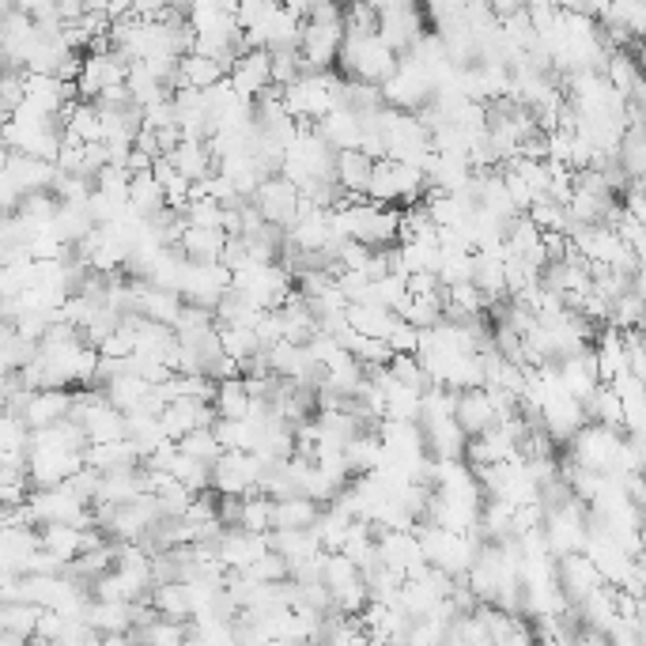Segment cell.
I'll return each instance as SVG.
<instances>
[{"instance_id":"1","label":"cell","mask_w":646,"mask_h":646,"mask_svg":"<svg viewBox=\"0 0 646 646\" xmlns=\"http://www.w3.org/2000/svg\"><path fill=\"white\" fill-rule=\"evenodd\" d=\"M284 107L292 118L318 125L337 107H349L344 102V76H337L333 69H306L295 84L284 87Z\"/></svg>"},{"instance_id":"2","label":"cell","mask_w":646,"mask_h":646,"mask_svg":"<svg viewBox=\"0 0 646 646\" xmlns=\"http://www.w3.org/2000/svg\"><path fill=\"white\" fill-rule=\"evenodd\" d=\"M344 76L352 80H367V84H386V80L398 72L401 53L386 42L378 31H349L341 46V61Z\"/></svg>"},{"instance_id":"3","label":"cell","mask_w":646,"mask_h":646,"mask_svg":"<svg viewBox=\"0 0 646 646\" xmlns=\"http://www.w3.org/2000/svg\"><path fill=\"white\" fill-rule=\"evenodd\" d=\"M386 95V107H398V110H424L427 102L435 99V76L424 61L409 58L401 53V64L390 80L382 84Z\"/></svg>"},{"instance_id":"4","label":"cell","mask_w":646,"mask_h":646,"mask_svg":"<svg viewBox=\"0 0 646 646\" xmlns=\"http://www.w3.org/2000/svg\"><path fill=\"white\" fill-rule=\"evenodd\" d=\"M545 533H548V545H552V552H556V556L586 552V540H589V514H586V499L571 496V499H563V503L548 507Z\"/></svg>"},{"instance_id":"5","label":"cell","mask_w":646,"mask_h":646,"mask_svg":"<svg viewBox=\"0 0 646 646\" xmlns=\"http://www.w3.org/2000/svg\"><path fill=\"white\" fill-rule=\"evenodd\" d=\"M349 35V23L344 15H310L303 31V69H333L341 61V46Z\"/></svg>"},{"instance_id":"6","label":"cell","mask_w":646,"mask_h":646,"mask_svg":"<svg viewBox=\"0 0 646 646\" xmlns=\"http://www.w3.org/2000/svg\"><path fill=\"white\" fill-rule=\"evenodd\" d=\"M129 61L118 46H102V50H87L84 69H80V99H99L107 87L114 84H129Z\"/></svg>"},{"instance_id":"7","label":"cell","mask_w":646,"mask_h":646,"mask_svg":"<svg viewBox=\"0 0 646 646\" xmlns=\"http://www.w3.org/2000/svg\"><path fill=\"white\" fill-rule=\"evenodd\" d=\"M235 288V272L228 269L223 261H185V272H182V292L190 303H205V306H220V298Z\"/></svg>"},{"instance_id":"8","label":"cell","mask_w":646,"mask_h":646,"mask_svg":"<svg viewBox=\"0 0 646 646\" xmlns=\"http://www.w3.org/2000/svg\"><path fill=\"white\" fill-rule=\"evenodd\" d=\"M254 205L261 208V216L269 223H277V228H292V223L298 220V205H303V190L292 182V178H284V174H269L261 185H257V193H254Z\"/></svg>"},{"instance_id":"9","label":"cell","mask_w":646,"mask_h":646,"mask_svg":"<svg viewBox=\"0 0 646 646\" xmlns=\"http://www.w3.org/2000/svg\"><path fill=\"white\" fill-rule=\"evenodd\" d=\"M84 450H61V447H31V488H53L64 484L76 470H84Z\"/></svg>"},{"instance_id":"10","label":"cell","mask_w":646,"mask_h":646,"mask_svg":"<svg viewBox=\"0 0 646 646\" xmlns=\"http://www.w3.org/2000/svg\"><path fill=\"white\" fill-rule=\"evenodd\" d=\"M228 76H231V84H235L239 95L257 99V95L272 87V50H261V46H254V50H242L239 61L231 64Z\"/></svg>"},{"instance_id":"11","label":"cell","mask_w":646,"mask_h":646,"mask_svg":"<svg viewBox=\"0 0 646 646\" xmlns=\"http://www.w3.org/2000/svg\"><path fill=\"white\" fill-rule=\"evenodd\" d=\"M159 419H163V431L171 435V439H182V435L197 431V427H212L216 419H220V412H216L212 401L178 398L159 412Z\"/></svg>"},{"instance_id":"12","label":"cell","mask_w":646,"mask_h":646,"mask_svg":"<svg viewBox=\"0 0 646 646\" xmlns=\"http://www.w3.org/2000/svg\"><path fill=\"white\" fill-rule=\"evenodd\" d=\"M4 174H12L15 182L23 185V193H38V190H53L61 167L53 163V159H38V156H27V151H20V148H8L4 151Z\"/></svg>"},{"instance_id":"13","label":"cell","mask_w":646,"mask_h":646,"mask_svg":"<svg viewBox=\"0 0 646 646\" xmlns=\"http://www.w3.org/2000/svg\"><path fill=\"white\" fill-rule=\"evenodd\" d=\"M560 586L571 597V605H583L594 589L605 586V575L597 571V563L589 560V552H568L560 556Z\"/></svg>"},{"instance_id":"14","label":"cell","mask_w":646,"mask_h":646,"mask_svg":"<svg viewBox=\"0 0 646 646\" xmlns=\"http://www.w3.org/2000/svg\"><path fill=\"white\" fill-rule=\"evenodd\" d=\"M427 435V450L435 458H465L470 450V431L458 424V416H427L419 419Z\"/></svg>"},{"instance_id":"15","label":"cell","mask_w":646,"mask_h":646,"mask_svg":"<svg viewBox=\"0 0 646 646\" xmlns=\"http://www.w3.org/2000/svg\"><path fill=\"white\" fill-rule=\"evenodd\" d=\"M31 427H50L58 419L72 416V390L69 386H58V390H31L27 405L20 412Z\"/></svg>"},{"instance_id":"16","label":"cell","mask_w":646,"mask_h":646,"mask_svg":"<svg viewBox=\"0 0 646 646\" xmlns=\"http://www.w3.org/2000/svg\"><path fill=\"white\" fill-rule=\"evenodd\" d=\"M378 35L398 53H409V46L424 35V8H398V12L378 15Z\"/></svg>"},{"instance_id":"17","label":"cell","mask_w":646,"mask_h":646,"mask_svg":"<svg viewBox=\"0 0 646 646\" xmlns=\"http://www.w3.org/2000/svg\"><path fill=\"white\" fill-rule=\"evenodd\" d=\"M318 133L326 136L337 151H344V148H363V133H367V125H363L359 110L337 107L333 114H326L318 121Z\"/></svg>"},{"instance_id":"18","label":"cell","mask_w":646,"mask_h":646,"mask_svg":"<svg viewBox=\"0 0 646 646\" xmlns=\"http://www.w3.org/2000/svg\"><path fill=\"white\" fill-rule=\"evenodd\" d=\"M84 462L95 465L99 473H114V470H136V465H144V458L133 439H114V442H87Z\"/></svg>"},{"instance_id":"19","label":"cell","mask_w":646,"mask_h":646,"mask_svg":"<svg viewBox=\"0 0 646 646\" xmlns=\"http://www.w3.org/2000/svg\"><path fill=\"white\" fill-rule=\"evenodd\" d=\"M228 76V69H223L216 58H208V53H197V50H190L182 61H178V76H174V92L178 87H212V84H220V80Z\"/></svg>"},{"instance_id":"20","label":"cell","mask_w":646,"mask_h":646,"mask_svg":"<svg viewBox=\"0 0 646 646\" xmlns=\"http://www.w3.org/2000/svg\"><path fill=\"white\" fill-rule=\"evenodd\" d=\"M496 405L488 398V386H473V390H462L458 398V424L465 427L470 435H480L496 424Z\"/></svg>"},{"instance_id":"21","label":"cell","mask_w":646,"mask_h":646,"mask_svg":"<svg viewBox=\"0 0 646 646\" xmlns=\"http://www.w3.org/2000/svg\"><path fill=\"white\" fill-rule=\"evenodd\" d=\"M171 163H174L185 178H193V182H200V178H208V174L220 171V159L212 156L208 141H182V144H178V148L171 151Z\"/></svg>"},{"instance_id":"22","label":"cell","mask_w":646,"mask_h":646,"mask_svg":"<svg viewBox=\"0 0 646 646\" xmlns=\"http://www.w3.org/2000/svg\"><path fill=\"white\" fill-rule=\"evenodd\" d=\"M99 228L92 216V208H87V200H61L58 208V220H53V231L69 242V246H80L92 231Z\"/></svg>"},{"instance_id":"23","label":"cell","mask_w":646,"mask_h":646,"mask_svg":"<svg viewBox=\"0 0 646 646\" xmlns=\"http://www.w3.org/2000/svg\"><path fill=\"white\" fill-rule=\"evenodd\" d=\"M370 174H375V159L363 148H344L337 151V185L349 193H367Z\"/></svg>"},{"instance_id":"24","label":"cell","mask_w":646,"mask_h":646,"mask_svg":"<svg viewBox=\"0 0 646 646\" xmlns=\"http://www.w3.org/2000/svg\"><path fill=\"white\" fill-rule=\"evenodd\" d=\"M144 496V476H141V465L136 470H114V473H102V484H99V496H95V503H133V499Z\"/></svg>"},{"instance_id":"25","label":"cell","mask_w":646,"mask_h":646,"mask_svg":"<svg viewBox=\"0 0 646 646\" xmlns=\"http://www.w3.org/2000/svg\"><path fill=\"white\" fill-rule=\"evenodd\" d=\"M228 239L231 235L223 228H197V223H190L178 246H182L185 257H193V261H220Z\"/></svg>"},{"instance_id":"26","label":"cell","mask_w":646,"mask_h":646,"mask_svg":"<svg viewBox=\"0 0 646 646\" xmlns=\"http://www.w3.org/2000/svg\"><path fill=\"white\" fill-rule=\"evenodd\" d=\"M321 519V503L306 491L277 499V529H310Z\"/></svg>"},{"instance_id":"27","label":"cell","mask_w":646,"mask_h":646,"mask_svg":"<svg viewBox=\"0 0 646 646\" xmlns=\"http://www.w3.org/2000/svg\"><path fill=\"white\" fill-rule=\"evenodd\" d=\"M242 529H254V533H272L277 529V496L269 491L254 488L242 496Z\"/></svg>"},{"instance_id":"28","label":"cell","mask_w":646,"mask_h":646,"mask_svg":"<svg viewBox=\"0 0 646 646\" xmlns=\"http://www.w3.org/2000/svg\"><path fill=\"white\" fill-rule=\"evenodd\" d=\"M151 605L171 620H193V594L185 578H171V583H156L151 589Z\"/></svg>"},{"instance_id":"29","label":"cell","mask_w":646,"mask_h":646,"mask_svg":"<svg viewBox=\"0 0 646 646\" xmlns=\"http://www.w3.org/2000/svg\"><path fill=\"white\" fill-rule=\"evenodd\" d=\"M272 548L277 552H284L288 560H292V571H295V563H303V560H310V556H318V552H326L321 548V540H318V533L310 529H272Z\"/></svg>"},{"instance_id":"30","label":"cell","mask_w":646,"mask_h":646,"mask_svg":"<svg viewBox=\"0 0 646 646\" xmlns=\"http://www.w3.org/2000/svg\"><path fill=\"white\" fill-rule=\"evenodd\" d=\"M393 321H398V310L382 303H349V326L367 337H390Z\"/></svg>"},{"instance_id":"31","label":"cell","mask_w":646,"mask_h":646,"mask_svg":"<svg viewBox=\"0 0 646 646\" xmlns=\"http://www.w3.org/2000/svg\"><path fill=\"white\" fill-rule=\"evenodd\" d=\"M129 205L141 216H159L167 208V190L156 178V171H141L133 174V190H129Z\"/></svg>"},{"instance_id":"32","label":"cell","mask_w":646,"mask_h":646,"mask_svg":"<svg viewBox=\"0 0 646 646\" xmlns=\"http://www.w3.org/2000/svg\"><path fill=\"white\" fill-rule=\"evenodd\" d=\"M42 352V341H31L15 329V321H4V337H0V359H4V370H23L31 359H38Z\"/></svg>"},{"instance_id":"33","label":"cell","mask_w":646,"mask_h":646,"mask_svg":"<svg viewBox=\"0 0 646 646\" xmlns=\"http://www.w3.org/2000/svg\"><path fill=\"white\" fill-rule=\"evenodd\" d=\"M352 522H355L352 511H344L341 503H329V511H321V519L314 522V533H318L321 548H326V552H341V545H344V537H349Z\"/></svg>"},{"instance_id":"34","label":"cell","mask_w":646,"mask_h":646,"mask_svg":"<svg viewBox=\"0 0 646 646\" xmlns=\"http://www.w3.org/2000/svg\"><path fill=\"white\" fill-rule=\"evenodd\" d=\"M254 409V398L246 390V375L239 378H220V390H216V412L228 419H246Z\"/></svg>"},{"instance_id":"35","label":"cell","mask_w":646,"mask_h":646,"mask_svg":"<svg viewBox=\"0 0 646 646\" xmlns=\"http://www.w3.org/2000/svg\"><path fill=\"white\" fill-rule=\"evenodd\" d=\"M586 412L589 419H597V424H609V427H627V416H624V398L617 393V386L612 382H601L597 386V393L586 401Z\"/></svg>"},{"instance_id":"36","label":"cell","mask_w":646,"mask_h":646,"mask_svg":"<svg viewBox=\"0 0 646 646\" xmlns=\"http://www.w3.org/2000/svg\"><path fill=\"white\" fill-rule=\"evenodd\" d=\"M216 435H220V442L228 450H257L261 447V427L254 424V419H228L220 416L216 419Z\"/></svg>"},{"instance_id":"37","label":"cell","mask_w":646,"mask_h":646,"mask_svg":"<svg viewBox=\"0 0 646 646\" xmlns=\"http://www.w3.org/2000/svg\"><path fill=\"white\" fill-rule=\"evenodd\" d=\"M216 326H220V321H216ZM220 341H223V352L235 355L242 363H249L257 352H265V344L254 326H220Z\"/></svg>"},{"instance_id":"38","label":"cell","mask_w":646,"mask_h":646,"mask_svg":"<svg viewBox=\"0 0 646 646\" xmlns=\"http://www.w3.org/2000/svg\"><path fill=\"white\" fill-rule=\"evenodd\" d=\"M182 450L185 454H193V458H200V462H208V465H216L223 458V442H220V435H216V424L212 427H197V431H190V435H182Z\"/></svg>"},{"instance_id":"39","label":"cell","mask_w":646,"mask_h":646,"mask_svg":"<svg viewBox=\"0 0 646 646\" xmlns=\"http://www.w3.org/2000/svg\"><path fill=\"white\" fill-rule=\"evenodd\" d=\"M171 473L185 484V488H193V491H208V488H212V465L200 462V458H193V454H185V450H178Z\"/></svg>"},{"instance_id":"40","label":"cell","mask_w":646,"mask_h":646,"mask_svg":"<svg viewBox=\"0 0 646 646\" xmlns=\"http://www.w3.org/2000/svg\"><path fill=\"white\" fill-rule=\"evenodd\" d=\"M246 575L254 578V583H284V578H292V560L272 548V552L257 556V560L249 563Z\"/></svg>"},{"instance_id":"41","label":"cell","mask_w":646,"mask_h":646,"mask_svg":"<svg viewBox=\"0 0 646 646\" xmlns=\"http://www.w3.org/2000/svg\"><path fill=\"white\" fill-rule=\"evenodd\" d=\"M223 208L216 197H193L190 208H185V220L197 223V228H223Z\"/></svg>"},{"instance_id":"42","label":"cell","mask_w":646,"mask_h":646,"mask_svg":"<svg viewBox=\"0 0 646 646\" xmlns=\"http://www.w3.org/2000/svg\"><path fill=\"white\" fill-rule=\"evenodd\" d=\"M419 333H424V329L412 326L409 318H401V314H398V321H393V329H390V337H386V341L393 344V352H419Z\"/></svg>"},{"instance_id":"43","label":"cell","mask_w":646,"mask_h":646,"mask_svg":"<svg viewBox=\"0 0 646 646\" xmlns=\"http://www.w3.org/2000/svg\"><path fill=\"white\" fill-rule=\"evenodd\" d=\"M533 0H491V12L496 20H514V15H526Z\"/></svg>"},{"instance_id":"44","label":"cell","mask_w":646,"mask_h":646,"mask_svg":"<svg viewBox=\"0 0 646 646\" xmlns=\"http://www.w3.org/2000/svg\"><path fill=\"white\" fill-rule=\"evenodd\" d=\"M220 519H223V526H239L242 522V496H220Z\"/></svg>"}]
</instances>
